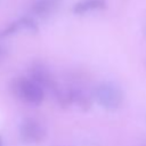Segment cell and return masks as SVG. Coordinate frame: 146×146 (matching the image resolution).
Listing matches in <instances>:
<instances>
[{"label": "cell", "mask_w": 146, "mask_h": 146, "mask_svg": "<svg viewBox=\"0 0 146 146\" xmlns=\"http://www.w3.org/2000/svg\"><path fill=\"white\" fill-rule=\"evenodd\" d=\"M15 92L32 104H40L43 99V89L33 80L21 79L15 82Z\"/></svg>", "instance_id": "2"}, {"label": "cell", "mask_w": 146, "mask_h": 146, "mask_svg": "<svg viewBox=\"0 0 146 146\" xmlns=\"http://www.w3.org/2000/svg\"><path fill=\"white\" fill-rule=\"evenodd\" d=\"M60 6V0H38L33 5V13L40 17H48Z\"/></svg>", "instance_id": "5"}, {"label": "cell", "mask_w": 146, "mask_h": 146, "mask_svg": "<svg viewBox=\"0 0 146 146\" xmlns=\"http://www.w3.org/2000/svg\"><path fill=\"white\" fill-rule=\"evenodd\" d=\"M0 146H1V138H0Z\"/></svg>", "instance_id": "10"}, {"label": "cell", "mask_w": 146, "mask_h": 146, "mask_svg": "<svg viewBox=\"0 0 146 146\" xmlns=\"http://www.w3.org/2000/svg\"><path fill=\"white\" fill-rule=\"evenodd\" d=\"M5 55H6V49H5L2 46H0V60L3 58Z\"/></svg>", "instance_id": "9"}, {"label": "cell", "mask_w": 146, "mask_h": 146, "mask_svg": "<svg viewBox=\"0 0 146 146\" xmlns=\"http://www.w3.org/2000/svg\"><path fill=\"white\" fill-rule=\"evenodd\" d=\"M18 23H19V25H22V26H23L24 29H26V30H30V31H32V32L38 31V26H36V24H35V22L32 21V19L29 18V17L22 18Z\"/></svg>", "instance_id": "8"}, {"label": "cell", "mask_w": 146, "mask_h": 146, "mask_svg": "<svg viewBox=\"0 0 146 146\" xmlns=\"http://www.w3.org/2000/svg\"><path fill=\"white\" fill-rule=\"evenodd\" d=\"M106 2L105 0H82L80 2H76L73 7V11L75 14L82 15L84 13H88L90 10L95 9H103L105 8Z\"/></svg>", "instance_id": "6"}, {"label": "cell", "mask_w": 146, "mask_h": 146, "mask_svg": "<svg viewBox=\"0 0 146 146\" xmlns=\"http://www.w3.org/2000/svg\"><path fill=\"white\" fill-rule=\"evenodd\" d=\"M94 96L102 107L110 111L119 108L123 100L121 89L111 82H104L97 86L94 91Z\"/></svg>", "instance_id": "1"}, {"label": "cell", "mask_w": 146, "mask_h": 146, "mask_svg": "<svg viewBox=\"0 0 146 146\" xmlns=\"http://www.w3.org/2000/svg\"><path fill=\"white\" fill-rule=\"evenodd\" d=\"M72 102L78 104L83 111L90 107V98L80 89H72Z\"/></svg>", "instance_id": "7"}, {"label": "cell", "mask_w": 146, "mask_h": 146, "mask_svg": "<svg viewBox=\"0 0 146 146\" xmlns=\"http://www.w3.org/2000/svg\"><path fill=\"white\" fill-rule=\"evenodd\" d=\"M43 125L34 119H25L19 127V137L25 144H38L44 139Z\"/></svg>", "instance_id": "3"}, {"label": "cell", "mask_w": 146, "mask_h": 146, "mask_svg": "<svg viewBox=\"0 0 146 146\" xmlns=\"http://www.w3.org/2000/svg\"><path fill=\"white\" fill-rule=\"evenodd\" d=\"M30 74H31V80L36 82L42 88H48L52 92H55V90L58 88V86H57L55 79L52 78V75L50 74V72L40 64L33 65L31 67Z\"/></svg>", "instance_id": "4"}]
</instances>
